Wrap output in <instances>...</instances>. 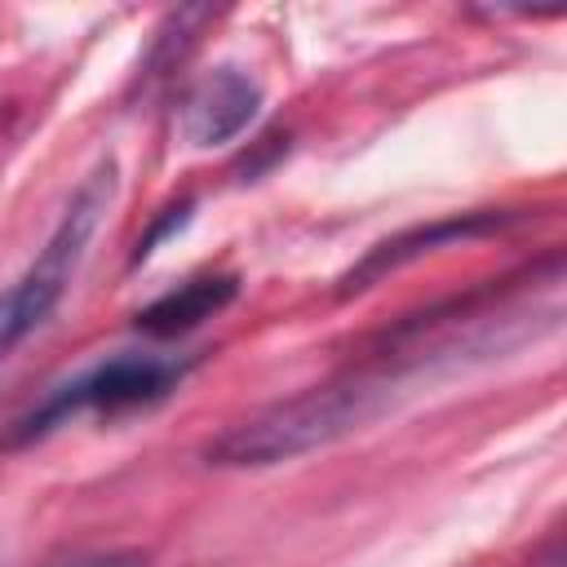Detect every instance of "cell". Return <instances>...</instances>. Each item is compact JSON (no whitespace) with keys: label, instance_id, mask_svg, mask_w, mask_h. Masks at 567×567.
Listing matches in <instances>:
<instances>
[{"label":"cell","instance_id":"8992f818","mask_svg":"<svg viewBox=\"0 0 567 567\" xmlns=\"http://www.w3.org/2000/svg\"><path fill=\"white\" fill-rule=\"evenodd\" d=\"M235 292H239V279L235 275H195V279L177 284L173 292L155 297L151 306H142L133 315V328L146 332V337H159V341L182 337V332L199 328L204 319L221 315L235 301Z\"/></svg>","mask_w":567,"mask_h":567},{"label":"cell","instance_id":"277c9868","mask_svg":"<svg viewBox=\"0 0 567 567\" xmlns=\"http://www.w3.org/2000/svg\"><path fill=\"white\" fill-rule=\"evenodd\" d=\"M257 111H261V84L239 66H213L186 89L177 106V128L190 146L208 151L235 142L257 120Z\"/></svg>","mask_w":567,"mask_h":567},{"label":"cell","instance_id":"3957f363","mask_svg":"<svg viewBox=\"0 0 567 567\" xmlns=\"http://www.w3.org/2000/svg\"><path fill=\"white\" fill-rule=\"evenodd\" d=\"M111 199H115V159H102L66 199L40 257L9 288H0V359L58 310V301L66 297V288L84 261V248H89L93 230L102 226V213L111 208Z\"/></svg>","mask_w":567,"mask_h":567},{"label":"cell","instance_id":"7a4b0ae2","mask_svg":"<svg viewBox=\"0 0 567 567\" xmlns=\"http://www.w3.org/2000/svg\"><path fill=\"white\" fill-rule=\"evenodd\" d=\"M190 372V359L182 354H111L97 359L89 368H80L75 377L49 385L40 394V403H31L22 416L9 421V430L0 434V447H27L44 434H53L58 425H66L71 416H120V412H137V408H155L159 399H168L182 377Z\"/></svg>","mask_w":567,"mask_h":567},{"label":"cell","instance_id":"ba28073f","mask_svg":"<svg viewBox=\"0 0 567 567\" xmlns=\"http://www.w3.org/2000/svg\"><path fill=\"white\" fill-rule=\"evenodd\" d=\"M532 567H563V549H558V536H549V545H545V554L532 563Z\"/></svg>","mask_w":567,"mask_h":567},{"label":"cell","instance_id":"52a82bcc","mask_svg":"<svg viewBox=\"0 0 567 567\" xmlns=\"http://www.w3.org/2000/svg\"><path fill=\"white\" fill-rule=\"evenodd\" d=\"M44 567H146V554H137V549H80V554L53 558Z\"/></svg>","mask_w":567,"mask_h":567},{"label":"cell","instance_id":"5b68a950","mask_svg":"<svg viewBox=\"0 0 567 567\" xmlns=\"http://www.w3.org/2000/svg\"><path fill=\"white\" fill-rule=\"evenodd\" d=\"M518 213H492V208H478V213H456V217H439L430 226H412V230H399L390 239H381L377 248H368V257L341 279L337 297H354L363 288H372L377 279L394 275L399 266L408 261H421L425 252H439L447 244H465V239H483V235H501L505 226H514Z\"/></svg>","mask_w":567,"mask_h":567},{"label":"cell","instance_id":"6da1fadb","mask_svg":"<svg viewBox=\"0 0 567 567\" xmlns=\"http://www.w3.org/2000/svg\"><path fill=\"white\" fill-rule=\"evenodd\" d=\"M394 390H399V381H390L372 363H359L332 381L306 385L288 399H275V403L230 421L221 434H213L204 443V461L217 470H266V465L297 461L306 452H319V447L372 425L390 408Z\"/></svg>","mask_w":567,"mask_h":567}]
</instances>
